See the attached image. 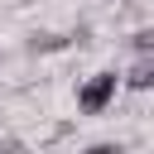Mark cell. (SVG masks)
<instances>
[{"mask_svg":"<svg viewBox=\"0 0 154 154\" xmlns=\"http://www.w3.org/2000/svg\"><path fill=\"white\" fill-rule=\"evenodd\" d=\"M116 72H91L82 87H77V111L82 116H101V111H111V101H116Z\"/></svg>","mask_w":154,"mask_h":154,"instance_id":"cell-1","label":"cell"},{"mask_svg":"<svg viewBox=\"0 0 154 154\" xmlns=\"http://www.w3.org/2000/svg\"><path fill=\"white\" fill-rule=\"evenodd\" d=\"M125 87H135V91H154V53H140V63L125 72Z\"/></svg>","mask_w":154,"mask_h":154,"instance_id":"cell-2","label":"cell"},{"mask_svg":"<svg viewBox=\"0 0 154 154\" xmlns=\"http://www.w3.org/2000/svg\"><path fill=\"white\" fill-rule=\"evenodd\" d=\"M67 43H72V38H63V34H43V38H34L29 48H34V53H58V48H67Z\"/></svg>","mask_w":154,"mask_h":154,"instance_id":"cell-3","label":"cell"},{"mask_svg":"<svg viewBox=\"0 0 154 154\" xmlns=\"http://www.w3.org/2000/svg\"><path fill=\"white\" fill-rule=\"evenodd\" d=\"M130 48H135V53H154V24L135 29V34H130Z\"/></svg>","mask_w":154,"mask_h":154,"instance_id":"cell-4","label":"cell"}]
</instances>
